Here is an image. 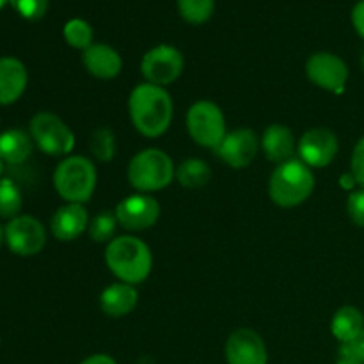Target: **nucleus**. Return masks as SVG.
Returning <instances> with one entry per match:
<instances>
[{"instance_id":"nucleus-1","label":"nucleus","mask_w":364,"mask_h":364,"mask_svg":"<svg viewBox=\"0 0 364 364\" xmlns=\"http://www.w3.org/2000/svg\"><path fill=\"white\" fill-rule=\"evenodd\" d=\"M128 112L135 130L144 137H160L173 121V100L166 87L144 82L132 91Z\"/></svg>"},{"instance_id":"nucleus-2","label":"nucleus","mask_w":364,"mask_h":364,"mask_svg":"<svg viewBox=\"0 0 364 364\" xmlns=\"http://www.w3.org/2000/svg\"><path fill=\"white\" fill-rule=\"evenodd\" d=\"M105 263L110 272L128 284H139L149 276L153 256L148 245L137 237H117L107 244Z\"/></svg>"},{"instance_id":"nucleus-3","label":"nucleus","mask_w":364,"mask_h":364,"mask_svg":"<svg viewBox=\"0 0 364 364\" xmlns=\"http://www.w3.org/2000/svg\"><path fill=\"white\" fill-rule=\"evenodd\" d=\"M315 191V174L301 159L288 160L274 169L269 181V196L281 208L302 205Z\"/></svg>"},{"instance_id":"nucleus-4","label":"nucleus","mask_w":364,"mask_h":364,"mask_svg":"<svg viewBox=\"0 0 364 364\" xmlns=\"http://www.w3.org/2000/svg\"><path fill=\"white\" fill-rule=\"evenodd\" d=\"M176 174L173 160L162 149L148 148L139 151L128 164L127 176L135 191L141 194L159 192L173 181Z\"/></svg>"},{"instance_id":"nucleus-5","label":"nucleus","mask_w":364,"mask_h":364,"mask_svg":"<svg viewBox=\"0 0 364 364\" xmlns=\"http://www.w3.org/2000/svg\"><path fill=\"white\" fill-rule=\"evenodd\" d=\"M96 180L98 174L95 164L78 155L66 156L53 173V187L57 194L64 201L77 203V205H84L91 199L96 188Z\"/></svg>"},{"instance_id":"nucleus-6","label":"nucleus","mask_w":364,"mask_h":364,"mask_svg":"<svg viewBox=\"0 0 364 364\" xmlns=\"http://www.w3.org/2000/svg\"><path fill=\"white\" fill-rule=\"evenodd\" d=\"M32 141L50 156L70 155L75 148V134L53 112H38L28 124Z\"/></svg>"},{"instance_id":"nucleus-7","label":"nucleus","mask_w":364,"mask_h":364,"mask_svg":"<svg viewBox=\"0 0 364 364\" xmlns=\"http://www.w3.org/2000/svg\"><path fill=\"white\" fill-rule=\"evenodd\" d=\"M187 130L196 144L217 149L228 134L223 110L208 100L196 102L187 112Z\"/></svg>"},{"instance_id":"nucleus-8","label":"nucleus","mask_w":364,"mask_h":364,"mask_svg":"<svg viewBox=\"0 0 364 364\" xmlns=\"http://www.w3.org/2000/svg\"><path fill=\"white\" fill-rule=\"evenodd\" d=\"M183 53L171 45H159L148 50L141 60V73L148 84L166 85L173 84L183 73Z\"/></svg>"},{"instance_id":"nucleus-9","label":"nucleus","mask_w":364,"mask_h":364,"mask_svg":"<svg viewBox=\"0 0 364 364\" xmlns=\"http://www.w3.org/2000/svg\"><path fill=\"white\" fill-rule=\"evenodd\" d=\"M306 75L316 87L341 92L348 80V66L336 53L316 52L306 63Z\"/></svg>"},{"instance_id":"nucleus-10","label":"nucleus","mask_w":364,"mask_h":364,"mask_svg":"<svg viewBox=\"0 0 364 364\" xmlns=\"http://www.w3.org/2000/svg\"><path fill=\"white\" fill-rule=\"evenodd\" d=\"M6 244L14 255L34 256L45 247L46 230L31 215H18L6 226Z\"/></svg>"},{"instance_id":"nucleus-11","label":"nucleus","mask_w":364,"mask_h":364,"mask_svg":"<svg viewBox=\"0 0 364 364\" xmlns=\"http://www.w3.org/2000/svg\"><path fill=\"white\" fill-rule=\"evenodd\" d=\"M117 223L128 231H144L155 226L160 217V205L149 194H132L117 203L114 210Z\"/></svg>"},{"instance_id":"nucleus-12","label":"nucleus","mask_w":364,"mask_h":364,"mask_svg":"<svg viewBox=\"0 0 364 364\" xmlns=\"http://www.w3.org/2000/svg\"><path fill=\"white\" fill-rule=\"evenodd\" d=\"M340 142L329 128H311L297 144L299 156L308 167H326L336 159Z\"/></svg>"},{"instance_id":"nucleus-13","label":"nucleus","mask_w":364,"mask_h":364,"mask_svg":"<svg viewBox=\"0 0 364 364\" xmlns=\"http://www.w3.org/2000/svg\"><path fill=\"white\" fill-rule=\"evenodd\" d=\"M259 146L262 144H259L258 135L251 128H237L233 132H228L215 151L226 166L233 169H244L256 159Z\"/></svg>"},{"instance_id":"nucleus-14","label":"nucleus","mask_w":364,"mask_h":364,"mask_svg":"<svg viewBox=\"0 0 364 364\" xmlns=\"http://www.w3.org/2000/svg\"><path fill=\"white\" fill-rule=\"evenodd\" d=\"M224 354L228 364H267L269 361L265 341L252 329L235 331L228 338Z\"/></svg>"},{"instance_id":"nucleus-15","label":"nucleus","mask_w":364,"mask_h":364,"mask_svg":"<svg viewBox=\"0 0 364 364\" xmlns=\"http://www.w3.org/2000/svg\"><path fill=\"white\" fill-rule=\"evenodd\" d=\"M89 228V215L84 205H77V203H68V205L60 206L52 217L50 223V230L52 235L60 242H71L75 238L80 237Z\"/></svg>"},{"instance_id":"nucleus-16","label":"nucleus","mask_w":364,"mask_h":364,"mask_svg":"<svg viewBox=\"0 0 364 364\" xmlns=\"http://www.w3.org/2000/svg\"><path fill=\"white\" fill-rule=\"evenodd\" d=\"M82 63H84L85 70L100 80L116 78L123 68V60H121L117 50L105 43H92L87 50H84Z\"/></svg>"},{"instance_id":"nucleus-17","label":"nucleus","mask_w":364,"mask_h":364,"mask_svg":"<svg viewBox=\"0 0 364 364\" xmlns=\"http://www.w3.org/2000/svg\"><path fill=\"white\" fill-rule=\"evenodd\" d=\"M28 75L23 63L14 57L0 59V105H11L23 95Z\"/></svg>"},{"instance_id":"nucleus-18","label":"nucleus","mask_w":364,"mask_h":364,"mask_svg":"<svg viewBox=\"0 0 364 364\" xmlns=\"http://www.w3.org/2000/svg\"><path fill=\"white\" fill-rule=\"evenodd\" d=\"M139 294L134 284L128 283H114L107 287L100 295V308L107 316L121 318L132 313L137 306Z\"/></svg>"},{"instance_id":"nucleus-19","label":"nucleus","mask_w":364,"mask_h":364,"mask_svg":"<svg viewBox=\"0 0 364 364\" xmlns=\"http://www.w3.org/2000/svg\"><path fill=\"white\" fill-rule=\"evenodd\" d=\"M263 153L270 162L283 164L294 159L295 137L291 130L284 124H270L259 139Z\"/></svg>"},{"instance_id":"nucleus-20","label":"nucleus","mask_w":364,"mask_h":364,"mask_svg":"<svg viewBox=\"0 0 364 364\" xmlns=\"http://www.w3.org/2000/svg\"><path fill=\"white\" fill-rule=\"evenodd\" d=\"M32 141L31 134L23 130H6L0 134V160L11 166L25 162L32 153Z\"/></svg>"},{"instance_id":"nucleus-21","label":"nucleus","mask_w":364,"mask_h":364,"mask_svg":"<svg viewBox=\"0 0 364 364\" xmlns=\"http://www.w3.org/2000/svg\"><path fill=\"white\" fill-rule=\"evenodd\" d=\"M364 331V316L354 306H343L338 309L331 322V333L340 343L352 340Z\"/></svg>"},{"instance_id":"nucleus-22","label":"nucleus","mask_w":364,"mask_h":364,"mask_svg":"<svg viewBox=\"0 0 364 364\" xmlns=\"http://www.w3.org/2000/svg\"><path fill=\"white\" fill-rule=\"evenodd\" d=\"M174 178L187 188H201L210 181L212 171L205 160L188 159L176 167Z\"/></svg>"},{"instance_id":"nucleus-23","label":"nucleus","mask_w":364,"mask_h":364,"mask_svg":"<svg viewBox=\"0 0 364 364\" xmlns=\"http://www.w3.org/2000/svg\"><path fill=\"white\" fill-rule=\"evenodd\" d=\"M89 149H91L92 156L96 160H100V162H110L116 156V134L107 127L96 128L92 132L91 139H89Z\"/></svg>"},{"instance_id":"nucleus-24","label":"nucleus","mask_w":364,"mask_h":364,"mask_svg":"<svg viewBox=\"0 0 364 364\" xmlns=\"http://www.w3.org/2000/svg\"><path fill=\"white\" fill-rule=\"evenodd\" d=\"M178 11L185 21L201 25L212 18L215 11V0H178Z\"/></svg>"},{"instance_id":"nucleus-25","label":"nucleus","mask_w":364,"mask_h":364,"mask_svg":"<svg viewBox=\"0 0 364 364\" xmlns=\"http://www.w3.org/2000/svg\"><path fill=\"white\" fill-rule=\"evenodd\" d=\"M21 205H23V199L16 183L6 178L0 180V217L9 220L14 219L20 215Z\"/></svg>"},{"instance_id":"nucleus-26","label":"nucleus","mask_w":364,"mask_h":364,"mask_svg":"<svg viewBox=\"0 0 364 364\" xmlns=\"http://www.w3.org/2000/svg\"><path fill=\"white\" fill-rule=\"evenodd\" d=\"M117 217L116 213L110 212V210H103L102 213L95 217V219L89 223V235L95 242L98 244H109L114 240V235L117 230Z\"/></svg>"},{"instance_id":"nucleus-27","label":"nucleus","mask_w":364,"mask_h":364,"mask_svg":"<svg viewBox=\"0 0 364 364\" xmlns=\"http://www.w3.org/2000/svg\"><path fill=\"white\" fill-rule=\"evenodd\" d=\"M64 39L77 50H87L92 45V27L82 18H73L64 25Z\"/></svg>"},{"instance_id":"nucleus-28","label":"nucleus","mask_w":364,"mask_h":364,"mask_svg":"<svg viewBox=\"0 0 364 364\" xmlns=\"http://www.w3.org/2000/svg\"><path fill=\"white\" fill-rule=\"evenodd\" d=\"M50 0H11L13 9L20 14L25 20H41L45 16L46 9H48Z\"/></svg>"},{"instance_id":"nucleus-29","label":"nucleus","mask_w":364,"mask_h":364,"mask_svg":"<svg viewBox=\"0 0 364 364\" xmlns=\"http://www.w3.org/2000/svg\"><path fill=\"white\" fill-rule=\"evenodd\" d=\"M340 359H348L359 364H364V331L352 340L340 345Z\"/></svg>"},{"instance_id":"nucleus-30","label":"nucleus","mask_w":364,"mask_h":364,"mask_svg":"<svg viewBox=\"0 0 364 364\" xmlns=\"http://www.w3.org/2000/svg\"><path fill=\"white\" fill-rule=\"evenodd\" d=\"M347 212L355 226L364 228V188L350 192L347 199Z\"/></svg>"},{"instance_id":"nucleus-31","label":"nucleus","mask_w":364,"mask_h":364,"mask_svg":"<svg viewBox=\"0 0 364 364\" xmlns=\"http://www.w3.org/2000/svg\"><path fill=\"white\" fill-rule=\"evenodd\" d=\"M350 173L354 174L358 185L364 188V137H361L355 144L354 151H352L350 160Z\"/></svg>"},{"instance_id":"nucleus-32","label":"nucleus","mask_w":364,"mask_h":364,"mask_svg":"<svg viewBox=\"0 0 364 364\" xmlns=\"http://www.w3.org/2000/svg\"><path fill=\"white\" fill-rule=\"evenodd\" d=\"M352 25L355 32L364 39V0H359L352 9Z\"/></svg>"},{"instance_id":"nucleus-33","label":"nucleus","mask_w":364,"mask_h":364,"mask_svg":"<svg viewBox=\"0 0 364 364\" xmlns=\"http://www.w3.org/2000/svg\"><path fill=\"white\" fill-rule=\"evenodd\" d=\"M80 364H117L116 359H112L107 354H95L89 355L87 359H84Z\"/></svg>"},{"instance_id":"nucleus-34","label":"nucleus","mask_w":364,"mask_h":364,"mask_svg":"<svg viewBox=\"0 0 364 364\" xmlns=\"http://www.w3.org/2000/svg\"><path fill=\"white\" fill-rule=\"evenodd\" d=\"M358 183V181H355V178H354V174H343V176H341V185H343L345 188H352L354 187V185Z\"/></svg>"},{"instance_id":"nucleus-35","label":"nucleus","mask_w":364,"mask_h":364,"mask_svg":"<svg viewBox=\"0 0 364 364\" xmlns=\"http://www.w3.org/2000/svg\"><path fill=\"white\" fill-rule=\"evenodd\" d=\"M4 240H6V228H2V224H0V245L4 244Z\"/></svg>"},{"instance_id":"nucleus-36","label":"nucleus","mask_w":364,"mask_h":364,"mask_svg":"<svg viewBox=\"0 0 364 364\" xmlns=\"http://www.w3.org/2000/svg\"><path fill=\"white\" fill-rule=\"evenodd\" d=\"M336 364H359V363H354V361H348V359H340Z\"/></svg>"},{"instance_id":"nucleus-37","label":"nucleus","mask_w":364,"mask_h":364,"mask_svg":"<svg viewBox=\"0 0 364 364\" xmlns=\"http://www.w3.org/2000/svg\"><path fill=\"white\" fill-rule=\"evenodd\" d=\"M9 2H11V0H0V9H2L4 6H7Z\"/></svg>"},{"instance_id":"nucleus-38","label":"nucleus","mask_w":364,"mask_h":364,"mask_svg":"<svg viewBox=\"0 0 364 364\" xmlns=\"http://www.w3.org/2000/svg\"><path fill=\"white\" fill-rule=\"evenodd\" d=\"M2 169H4V162L0 160V174H2Z\"/></svg>"},{"instance_id":"nucleus-39","label":"nucleus","mask_w":364,"mask_h":364,"mask_svg":"<svg viewBox=\"0 0 364 364\" xmlns=\"http://www.w3.org/2000/svg\"><path fill=\"white\" fill-rule=\"evenodd\" d=\"M361 64H363V70H364V53H363V59H361Z\"/></svg>"}]
</instances>
